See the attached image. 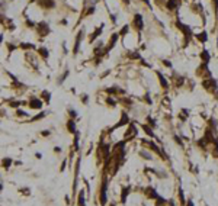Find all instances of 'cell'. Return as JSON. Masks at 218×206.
Listing matches in <instances>:
<instances>
[{"mask_svg":"<svg viewBox=\"0 0 218 206\" xmlns=\"http://www.w3.org/2000/svg\"><path fill=\"white\" fill-rule=\"evenodd\" d=\"M177 28L182 31V33L185 35V45H188V42L189 39L192 38V31H191V28L188 25H183V23H180V22H177Z\"/></svg>","mask_w":218,"mask_h":206,"instance_id":"cell-1","label":"cell"},{"mask_svg":"<svg viewBox=\"0 0 218 206\" xmlns=\"http://www.w3.org/2000/svg\"><path fill=\"white\" fill-rule=\"evenodd\" d=\"M106 192H108V180L103 179L101 186V193H99V198H101V205L105 206L106 205Z\"/></svg>","mask_w":218,"mask_h":206,"instance_id":"cell-2","label":"cell"},{"mask_svg":"<svg viewBox=\"0 0 218 206\" xmlns=\"http://www.w3.org/2000/svg\"><path fill=\"white\" fill-rule=\"evenodd\" d=\"M202 87L212 93L214 90H217V81H215L214 78H211V77L210 78H204V81H202Z\"/></svg>","mask_w":218,"mask_h":206,"instance_id":"cell-3","label":"cell"},{"mask_svg":"<svg viewBox=\"0 0 218 206\" xmlns=\"http://www.w3.org/2000/svg\"><path fill=\"white\" fill-rule=\"evenodd\" d=\"M83 36H84V31L82 29L80 32L77 33V36H76L74 48H73V54H77V52H79V48H80V44H82V39H83Z\"/></svg>","mask_w":218,"mask_h":206,"instance_id":"cell-4","label":"cell"},{"mask_svg":"<svg viewBox=\"0 0 218 206\" xmlns=\"http://www.w3.org/2000/svg\"><path fill=\"white\" fill-rule=\"evenodd\" d=\"M36 28H38V32H39V35H42V36H45V35H48V33H50V25H48L47 22H41V23H38V25H36Z\"/></svg>","mask_w":218,"mask_h":206,"instance_id":"cell-5","label":"cell"},{"mask_svg":"<svg viewBox=\"0 0 218 206\" xmlns=\"http://www.w3.org/2000/svg\"><path fill=\"white\" fill-rule=\"evenodd\" d=\"M28 105H29V107H31V109H41V107H42V99L31 97Z\"/></svg>","mask_w":218,"mask_h":206,"instance_id":"cell-6","label":"cell"},{"mask_svg":"<svg viewBox=\"0 0 218 206\" xmlns=\"http://www.w3.org/2000/svg\"><path fill=\"white\" fill-rule=\"evenodd\" d=\"M145 196H147V198H150V199H157L160 195L157 193V190H156V189H153L151 186H148V187L145 189Z\"/></svg>","mask_w":218,"mask_h":206,"instance_id":"cell-7","label":"cell"},{"mask_svg":"<svg viewBox=\"0 0 218 206\" xmlns=\"http://www.w3.org/2000/svg\"><path fill=\"white\" fill-rule=\"evenodd\" d=\"M143 144H145L148 148H151V151H154L156 154H159V155H163V152H161V149L156 145V144H153V142H150V141H143Z\"/></svg>","mask_w":218,"mask_h":206,"instance_id":"cell-8","label":"cell"},{"mask_svg":"<svg viewBox=\"0 0 218 206\" xmlns=\"http://www.w3.org/2000/svg\"><path fill=\"white\" fill-rule=\"evenodd\" d=\"M117 41H118V33H114V35L111 36V39H109V44H108V47H106V50H105V52H108L109 50H112V48L115 47Z\"/></svg>","mask_w":218,"mask_h":206,"instance_id":"cell-9","label":"cell"},{"mask_svg":"<svg viewBox=\"0 0 218 206\" xmlns=\"http://www.w3.org/2000/svg\"><path fill=\"white\" fill-rule=\"evenodd\" d=\"M134 25L138 28V29H143V16L140 15V13H137V15H134Z\"/></svg>","mask_w":218,"mask_h":206,"instance_id":"cell-10","label":"cell"},{"mask_svg":"<svg viewBox=\"0 0 218 206\" xmlns=\"http://www.w3.org/2000/svg\"><path fill=\"white\" fill-rule=\"evenodd\" d=\"M157 77H159V80H160V86H161L163 89H167V87H169V83H167V80H166V77L161 74L160 71H157Z\"/></svg>","mask_w":218,"mask_h":206,"instance_id":"cell-11","label":"cell"},{"mask_svg":"<svg viewBox=\"0 0 218 206\" xmlns=\"http://www.w3.org/2000/svg\"><path fill=\"white\" fill-rule=\"evenodd\" d=\"M167 8L169 10H176L179 8V2L177 0H167Z\"/></svg>","mask_w":218,"mask_h":206,"instance_id":"cell-12","label":"cell"},{"mask_svg":"<svg viewBox=\"0 0 218 206\" xmlns=\"http://www.w3.org/2000/svg\"><path fill=\"white\" fill-rule=\"evenodd\" d=\"M67 129L71 132V134H77V132H76V124H74L73 119H70V121L67 122Z\"/></svg>","mask_w":218,"mask_h":206,"instance_id":"cell-13","label":"cell"},{"mask_svg":"<svg viewBox=\"0 0 218 206\" xmlns=\"http://www.w3.org/2000/svg\"><path fill=\"white\" fill-rule=\"evenodd\" d=\"M41 97L45 100V103H50V99H51V93L48 90H44L41 91Z\"/></svg>","mask_w":218,"mask_h":206,"instance_id":"cell-14","label":"cell"},{"mask_svg":"<svg viewBox=\"0 0 218 206\" xmlns=\"http://www.w3.org/2000/svg\"><path fill=\"white\" fill-rule=\"evenodd\" d=\"M201 58H202V63H205V64H208L210 63V54H208V51H202L201 52Z\"/></svg>","mask_w":218,"mask_h":206,"instance_id":"cell-15","label":"cell"},{"mask_svg":"<svg viewBox=\"0 0 218 206\" xmlns=\"http://www.w3.org/2000/svg\"><path fill=\"white\" fill-rule=\"evenodd\" d=\"M38 52H39V55H42V58H44V60H47V58L50 57V52H48V50H47V48H44V47H41V48L38 50Z\"/></svg>","mask_w":218,"mask_h":206,"instance_id":"cell-16","label":"cell"},{"mask_svg":"<svg viewBox=\"0 0 218 206\" xmlns=\"http://www.w3.org/2000/svg\"><path fill=\"white\" fill-rule=\"evenodd\" d=\"M125 124H128V116H126V113H122V118H121V121L115 125V128H119L121 125H125Z\"/></svg>","mask_w":218,"mask_h":206,"instance_id":"cell-17","label":"cell"},{"mask_svg":"<svg viewBox=\"0 0 218 206\" xmlns=\"http://www.w3.org/2000/svg\"><path fill=\"white\" fill-rule=\"evenodd\" d=\"M102 29H103V25H101V28H98L95 32H93V35H92V38H90V42H93L99 35H101V32H102Z\"/></svg>","mask_w":218,"mask_h":206,"instance_id":"cell-18","label":"cell"},{"mask_svg":"<svg viewBox=\"0 0 218 206\" xmlns=\"http://www.w3.org/2000/svg\"><path fill=\"white\" fill-rule=\"evenodd\" d=\"M129 190H131V187H129V186H126V187H124V189H122V196H121V200H122V202H125V200H126V196H128Z\"/></svg>","mask_w":218,"mask_h":206,"instance_id":"cell-19","label":"cell"},{"mask_svg":"<svg viewBox=\"0 0 218 206\" xmlns=\"http://www.w3.org/2000/svg\"><path fill=\"white\" fill-rule=\"evenodd\" d=\"M77 205H79V206H86V205H84V192H83V190L79 193V200H77Z\"/></svg>","mask_w":218,"mask_h":206,"instance_id":"cell-20","label":"cell"},{"mask_svg":"<svg viewBox=\"0 0 218 206\" xmlns=\"http://www.w3.org/2000/svg\"><path fill=\"white\" fill-rule=\"evenodd\" d=\"M166 203H167V200L163 199L161 196H159V198L156 199V206H166Z\"/></svg>","mask_w":218,"mask_h":206,"instance_id":"cell-21","label":"cell"},{"mask_svg":"<svg viewBox=\"0 0 218 206\" xmlns=\"http://www.w3.org/2000/svg\"><path fill=\"white\" fill-rule=\"evenodd\" d=\"M141 126H143V131L145 132L147 135H150V137H153V138H154V132L150 129V126H148V125H141Z\"/></svg>","mask_w":218,"mask_h":206,"instance_id":"cell-22","label":"cell"},{"mask_svg":"<svg viewBox=\"0 0 218 206\" xmlns=\"http://www.w3.org/2000/svg\"><path fill=\"white\" fill-rule=\"evenodd\" d=\"M196 38H198L201 42H205L207 39H208V35H207V32H201V33H198V35H196Z\"/></svg>","mask_w":218,"mask_h":206,"instance_id":"cell-23","label":"cell"},{"mask_svg":"<svg viewBox=\"0 0 218 206\" xmlns=\"http://www.w3.org/2000/svg\"><path fill=\"white\" fill-rule=\"evenodd\" d=\"M10 164H12V160H10V158H3V167H5V168H9Z\"/></svg>","mask_w":218,"mask_h":206,"instance_id":"cell-24","label":"cell"},{"mask_svg":"<svg viewBox=\"0 0 218 206\" xmlns=\"http://www.w3.org/2000/svg\"><path fill=\"white\" fill-rule=\"evenodd\" d=\"M128 29H129V28H128V26H124V28H122V29H121V31H119V35H121V36H125L126 35V32H128Z\"/></svg>","mask_w":218,"mask_h":206,"instance_id":"cell-25","label":"cell"},{"mask_svg":"<svg viewBox=\"0 0 218 206\" xmlns=\"http://www.w3.org/2000/svg\"><path fill=\"white\" fill-rule=\"evenodd\" d=\"M118 89L117 87H109V89H106V91H108L109 94H115V93H119V91H117Z\"/></svg>","mask_w":218,"mask_h":206,"instance_id":"cell-26","label":"cell"},{"mask_svg":"<svg viewBox=\"0 0 218 206\" xmlns=\"http://www.w3.org/2000/svg\"><path fill=\"white\" fill-rule=\"evenodd\" d=\"M106 103H108L109 106H115V105H117V103H115V100L111 99V97H108V99H106Z\"/></svg>","mask_w":218,"mask_h":206,"instance_id":"cell-27","label":"cell"},{"mask_svg":"<svg viewBox=\"0 0 218 206\" xmlns=\"http://www.w3.org/2000/svg\"><path fill=\"white\" fill-rule=\"evenodd\" d=\"M16 113H17V116H22V118H23V116H28V113L23 112V110H16Z\"/></svg>","mask_w":218,"mask_h":206,"instance_id":"cell-28","label":"cell"},{"mask_svg":"<svg viewBox=\"0 0 218 206\" xmlns=\"http://www.w3.org/2000/svg\"><path fill=\"white\" fill-rule=\"evenodd\" d=\"M140 154H141V157H144V158H148V160H150V158H151V155H150V154H148V152H144V151H141Z\"/></svg>","mask_w":218,"mask_h":206,"instance_id":"cell-29","label":"cell"},{"mask_svg":"<svg viewBox=\"0 0 218 206\" xmlns=\"http://www.w3.org/2000/svg\"><path fill=\"white\" fill-rule=\"evenodd\" d=\"M20 47H22V48H34L32 44H20Z\"/></svg>","mask_w":218,"mask_h":206,"instance_id":"cell-30","label":"cell"},{"mask_svg":"<svg viewBox=\"0 0 218 206\" xmlns=\"http://www.w3.org/2000/svg\"><path fill=\"white\" fill-rule=\"evenodd\" d=\"M129 55H131V58H135V60H138V58H140V54H138V52H131Z\"/></svg>","mask_w":218,"mask_h":206,"instance_id":"cell-31","label":"cell"},{"mask_svg":"<svg viewBox=\"0 0 218 206\" xmlns=\"http://www.w3.org/2000/svg\"><path fill=\"white\" fill-rule=\"evenodd\" d=\"M44 116H45V112H41V113H39V115H38V116H35V118H34V119H32V121H38L39 118H44Z\"/></svg>","mask_w":218,"mask_h":206,"instance_id":"cell-32","label":"cell"},{"mask_svg":"<svg viewBox=\"0 0 218 206\" xmlns=\"http://www.w3.org/2000/svg\"><path fill=\"white\" fill-rule=\"evenodd\" d=\"M76 115H77V112L71 109V110H70V116H71V118H76Z\"/></svg>","mask_w":218,"mask_h":206,"instance_id":"cell-33","label":"cell"},{"mask_svg":"<svg viewBox=\"0 0 218 206\" xmlns=\"http://www.w3.org/2000/svg\"><path fill=\"white\" fill-rule=\"evenodd\" d=\"M163 64H164V66H167V67H172V63H170V61H167V60H164V61H163Z\"/></svg>","mask_w":218,"mask_h":206,"instance_id":"cell-34","label":"cell"},{"mask_svg":"<svg viewBox=\"0 0 218 206\" xmlns=\"http://www.w3.org/2000/svg\"><path fill=\"white\" fill-rule=\"evenodd\" d=\"M186 206H195V205H193V202H192V200H191V199H189V200H188V202H186Z\"/></svg>","mask_w":218,"mask_h":206,"instance_id":"cell-35","label":"cell"},{"mask_svg":"<svg viewBox=\"0 0 218 206\" xmlns=\"http://www.w3.org/2000/svg\"><path fill=\"white\" fill-rule=\"evenodd\" d=\"M214 6H215V10H218V0H214Z\"/></svg>","mask_w":218,"mask_h":206,"instance_id":"cell-36","label":"cell"}]
</instances>
